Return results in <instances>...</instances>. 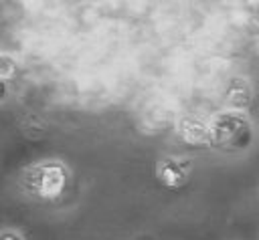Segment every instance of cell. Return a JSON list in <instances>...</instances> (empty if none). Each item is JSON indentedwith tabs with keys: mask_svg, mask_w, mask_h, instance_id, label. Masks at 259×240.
Wrapping results in <instances>:
<instances>
[{
	"mask_svg": "<svg viewBox=\"0 0 259 240\" xmlns=\"http://www.w3.org/2000/svg\"><path fill=\"white\" fill-rule=\"evenodd\" d=\"M8 97V83L6 79H0V101H4Z\"/></svg>",
	"mask_w": 259,
	"mask_h": 240,
	"instance_id": "cell-8",
	"label": "cell"
},
{
	"mask_svg": "<svg viewBox=\"0 0 259 240\" xmlns=\"http://www.w3.org/2000/svg\"><path fill=\"white\" fill-rule=\"evenodd\" d=\"M14 73H16V61L10 54L0 52V79L8 81L10 77H14Z\"/></svg>",
	"mask_w": 259,
	"mask_h": 240,
	"instance_id": "cell-6",
	"label": "cell"
},
{
	"mask_svg": "<svg viewBox=\"0 0 259 240\" xmlns=\"http://www.w3.org/2000/svg\"><path fill=\"white\" fill-rule=\"evenodd\" d=\"M0 240H26V238L16 228H2L0 230Z\"/></svg>",
	"mask_w": 259,
	"mask_h": 240,
	"instance_id": "cell-7",
	"label": "cell"
},
{
	"mask_svg": "<svg viewBox=\"0 0 259 240\" xmlns=\"http://www.w3.org/2000/svg\"><path fill=\"white\" fill-rule=\"evenodd\" d=\"M192 171V163L186 157H178V155H166L158 161L156 165V177L160 179V184H164L166 188H182Z\"/></svg>",
	"mask_w": 259,
	"mask_h": 240,
	"instance_id": "cell-3",
	"label": "cell"
},
{
	"mask_svg": "<svg viewBox=\"0 0 259 240\" xmlns=\"http://www.w3.org/2000/svg\"><path fill=\"white\" fill-rule=\"evenodd\" d=\"M178 137L188 145H208L210 143V127L208 121L196 117V115H184L176 123Z\"/></svg>",
	"mask_w": 259,
	"mask_h": 240,
	"instance_id": "cell-5",
	"label": "cell"
},
{
	"mask_svg": "<svg viewBox=\"0 0 259 240\" xmlns=\"http://www.w3.org/2000/svg\"><path fill=\"white\" fill-rule=\"evenodd\" d=\"M257 50H259V42H257Z\"/></svg>",
	"mask_w": 259,
	"mask_h": 240,
	"instance_id": "cell-9",
	"label": "cell"
},
{
	"mask_svg": "<svg viewBox=\"0 0 259 240\" xmlns=\"http://www.w3.org/2000/svg\"><path fill=\"white\" fill-rule=\"evenodd\" d=\"M208 127H210V143L227 151L247 149L253 141V123L245 111H235V109L219 111L210 117Z\"/></svg>",
	"mask_w": 259,
	"mask_h": 240,
	"instance_id": "cell-2",
	"label": "cell"
},
{
	"mask_svg": "<svg viewBox=\"0 0 259 240\" xmlns=\"http://www.w3.org/2000/svg\"><path fill=\"white\" fill-rule=\"evenodd\" d=\"M223 101L227 105V109H235V111H247L253 103V87L249 83L247 77H231L225 85L223 91Z\"/></svg>",
	"mask_w": 259,
	"mask_h": 240,
	"instance_id": "cell-4",
	"label": "cell"
},
{
	"mask_svg": "<svg viewBox=\"0 0 259 240\" xmlns=\"http://www.w3.org/2000/svg\"><path fill=\"white\" fill-rule=\"evenodd\" d=\"M69 184V167L61 159H40L20 173V188L28 198L53 202L63 196Z\"/></svg>",
	"mask_w": 259,
	"mask_h": 240,
	"instance_id": "cell-1",
	"label": "cell"
}]
</instances>
